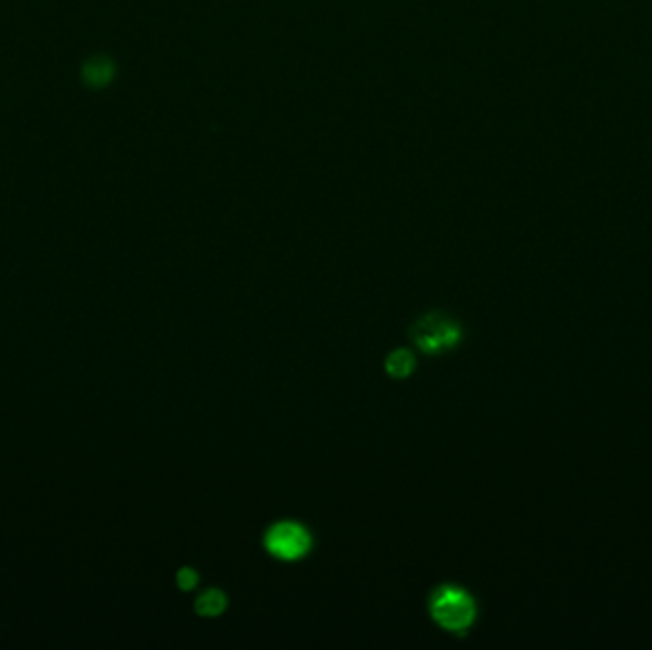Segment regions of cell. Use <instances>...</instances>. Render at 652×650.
<instances>
[{
  "instance_id": "cell-1",
  "label": "cell",
  "mask_w": 652,
  "mask_h": 650,
  "mask_svg": "<svg viewBox=\"0 0 652 650\" xmlns=\"http://www.w3.org/2000/svg\"><path fill=\"white\" fill-rule=\"evenodd\" d=\"M429 612L441 628L462 633L475 622L477 605L468 591L458 586H443L431 595Z\"/></svg>"
},
{
  "instance_id": "cell-2",
  "label": "cell",
  "mask_w": 652,
  "mask_h": 650,
  "mask_svg": "<svg viewBox=\"0 0 652 650\" xmlns=\"http://www.w3.org/2000/svg\"><path fill=\"white\" fill-rule=\"evenodd\" d=\"M410 338L424 353L437 355L460 344L462 328L441 313H429L412 326Z\"/></svg>"
},
{
  "instance_id": "cell-3",
  "label": "cell",
  "mask_w": 652,
  "mask_h": 650,
  "mask_svg": "<svg viewBox=\"0 0 652 650\" xmlns=\"http://www.w3.org/2000/svg\"><path fill=\"white\" fill-rule=\"evenodd\" d=\"M264 546L271 557L292 563L306 557L313 546V538L304 525L294 521H281L267 530Z\"/></svg>"
},
{
  "instance_id": "cell-4",
  "label": "cell",
  "mask_w": 652,
  "mask_h": 650,
  "mask_svg": "<svg viewBox=\"0 0 652 650\" xmlns=\"http://www.w3.org/2000/svg\"><path fill=\"white\" fill-rule=\"evenodd\" d=\"M416 368V359L408 349H395L386 359V370L395 380H405Z\"/></svg>"
},
{
  "instance_id": "cell-5",
  "label": "cell",
  "mask_w": 652,
  "mask_h": 650,
  "mask_svg": "<svg viewBox=\"0 0 652 650\" xmlns=\"http://www.w3.org/2000/svg\"><path fill=\"white\" fill-rule=\"evenodd\" d=\"M227 609V597L224 591L220 590H206L199 595L197 603H195V610L199 616H220L224 610Z\"/></svg>"
},
{
  "instance_id": "cell-6",
  "label": "cell",
  "mask_w": 652,
  "mask_h": 650,
  "mask_svg": "<svg viewBox=\"0 0 652 650\" xmlns=\"http://www.w3.org/2000/svg\"><path fill=\"white\" fill-rule=\"evenodd\" d=\"M176 584H178V588L182 591L195 590L197 584H199L197 570L191 569V567H185V569L180 570L178 576H176Z\"/></svg>"
}]
</instances>
